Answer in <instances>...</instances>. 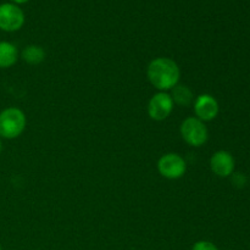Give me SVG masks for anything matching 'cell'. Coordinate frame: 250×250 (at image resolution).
I'll list each match as a JSON object with an SVG mask.
<instances>
[{
	"mask_svg": "<svg viewBox=\"0 0 250 250\" xmlns=\"http://www.w3.org/2000/svg\"><path fill=\"white\" fill-rule=\"evenodd\" d=\"M146 77L150 84L159 92H168L180 83V66L172 59L159 56L149 62Z\"/></svg>",
	"mask_w": 250,
	"mask_h": 250,
	"instance_id": "obj_1",
	"label": "cell"
},
{
	"mask_svg": "<svg viewBox=\"0 0 250 250\" xmlns=\"http://www.w3.org/2000/svg\"><path fill=\"white\" fill-rule=\"evenodd\" d=\"M27 126V117L21 109L6 107L0 112V137L15 139L21 136Z\"/></svg>",
	"mask_w": 250,
	"mask_h": 250,
	"instance_id": "obj_2",
	"label": "cell"
},
{
	"mask_svg": "<svg viewBox=\"0 0 250 250\" xmlns=\"http://www.w3.org/2000/svg\"><path fill=\"white\" fill-rule=\"evenodd\" d=\"M180 133L183 141L194 148L203 146L209 139V129L207 125L195 116L183 120L180 126Z\"/></svg>",
	"mask_w": 250,
	"mask_h": 250,
	"instance_id": "obj_3",
	"label": "cell"
},
{
	"mask_svg": "<svg viewBox=\"0 0 250 250\" xmlns=\"http://www.w3.org/2000/svg\"><path fill=\"white\" fill-rule=\"evenodd\" d=\"M158 171L166 180H180L187 171V163L177 153H167L158 160Z\"/></svg>",
	"mask_w": 250,
	"mask_h": 250,
	"instance_id": "obj_4",
	"label": "cell"
},
{
	"mask_svg": "<svg viewBox=\"0 0 250 250\" xmlns=\"http://www.w3.org/2000/svg\"><path fill=\"white\" fill-rule=\"evenodd\" d=\"M24 12L20 5L14 2H4L0 5V29L4 32H16L23 27Z\"/></svg>",
	"mask_w": 250,
	"mask_h": 250,
	"instance_id": "obj_5",
	"label": "cell"
},
{
	"mask_svg": "<svg viewBox=\"0 0 250 250\" xmlns=\"http://www.w3.org/2000/svg\"><path fill=\"white\" fill-rule=\"evenodd\" d=\"M173 106L175 104H173L170 93L158 92L149 99L146 110L151 120L160 122L172 114Z\"/></svg>",
	"mask_w": 250,
	"mask_h": 250,
	"instance_id": "obj_6",
	"label": "cell"
},
{
	"mask_svg": "<svg viewBox=\"0 0 250 250\" xmlns=\"http://www.w3.org/2000/svg\"><path fill=\"white\" fill-rule=\"evenodd\" d=\"M193 111L197 119L203 122H210L217 117L220 112V105L216 98L211 94H200L195 97L193 102Z\"/></svg>",
	"mask_w": 250,
	"mask_h": 250,
	"instance_id": "obj_7",
	"label": "cell"
},
{
	"mask_svg": "<svg viewBox=\"0 0 250 250\" xmlns=\"http://www.w3.org/2000/svg\"><path fill=\"white\" fill-rule=\"evenodd\" d=\"M210 168L217 177H231L236 168V161L229 151L217 150L210 158Z\"/></svg>",
	"mask_w": 250,
	"mask_h": 250,
	"instance_id": "obj_8",
	"label": "cell"
},
{
	"mask_svg": "<svg viewBox=\"0 0 250 250\" xmlns=\"http://www.w3.org/2000/svg\"><path fill=\"white\" fill-rule=\"evenodd\" d=\"M19 49L14 43L0 41V68H10L19 60Z\"/></svg>",
	"mask_w": 250,
	"mask_h": 250,
	"instance_id": "obj_9",
	"label": "cell"
},
{
	"mask_svg": "<svg viewBox=\"0 0 250 250\" xmlns=\"http://www.w3.org/2000/svg\"><path fill=\"white\" fill-rule=\"evenodd\" d=\"M170 95L172 98L173 104L178 105V106H190V105H193V102L195 99L193 90L188 85L181 84V83H178L177 85H175L171 89Z\"/></svg>",
	"mask_w": 250,
	"mask_h": 250,
	"instance_id": "obj_10",
	"label": "cell"
},
{
	"mask_svg": "<svg viewBox=\"0 0 250 250\" xmlns=\"http://www.w3.org/2000/svg\"><path fill=\"white\" fill-rule=\"evenodd\" d=\"M21 58L28 65H39L45 60V50L43 49V46L31 44L22 50Z\"/></svg>",
	"mask_w": 250,
	"mask_h": 250,
	"instance_id": "obj_11",
	"label": "cell"
},
{
	"mask_svg": "<svg viewBox=\"0 0 250 250\" xmlns=\"http://www.w3.org/2000/svg\"><path fill=\"white\" fill-rule=\"evenodd\" d=\"M192 250H220L210 241H198L193 244Z\"/></svg>",
	"mask_w": 250,
	"mask_h": 250,
	"instance_id": "obj_12",
	"label": "cell"
},
{
	"mask_svg": "<svg viewBox=\"0 0 250 250\" xmlns=\"http://www.w3.org/2000/svg\"><path fill=\"white\" fill-rule=\"evenodd\" d=\"M231 177H232V183H233V185L238 188L244 187V185L247 183L246 176L241 172H233L232 173Z\"/></svg>",
	"mask_w": 250,
	"mask_h": 250,
	"instance_id": "obj_13",
	"label": "cell"
},
{
	"mask_svg": "<svg viewBox=\"0 0 250 250\" xmlns=\"http://www.w3.org/2000/svg\"><path fill=\"white\" fill-rule=\"evenodd\" d=\"M29 0H10V2H14V4L16 5H21V4H26V2H28Z\"/></svg>",
	"mask_w": 250,
	"mask_h": 250,
	"instance_id": "obj_14",
	"label": "cell"
},
{
	"mask_svg": "<svg viewBox=\"0 0 250 250\" xmlns=\"http://www.w3.org/2000/svg\"><path fill=\"white\" fill-rule=\"evenodd\" d=\"M2 150V142H1V137H0V153H1Z\"/></svg>",
	"mask_w": 250,
	"mask_h": 250,
	"instance_id": "obj_15",
	"label": "cell"
},
{
	"mask_svg": "<svg viewBox=\"0 0 250 250\" xmlns=\"http://www.w3.org/2000/svg\"><path fill=\"white\" fill-rule=\"evenodd\" d=\"M0 250H2V248H1V244H0Z\"/></svg>",
	"mask_w": 250,
	"mask_h": 250,
	"instance_id": "obj_16",
	"label": "cell"
}]
</instances>
